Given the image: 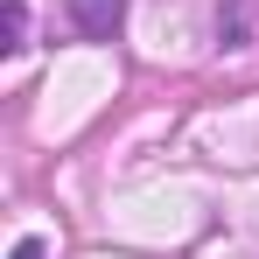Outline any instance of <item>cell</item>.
<instances>
[{
  "label": "cell",
  "instance_id": "obj_2",
  "mask_svg": "<svg viewBox=\"0 0 259 259\" xmlns=\"http://www.w3.org/2000/svg\"><path fill=\"white\" fill-rule=\"evenodd\" d=\"M21 35H28V7H21V0H7V7H0V49L14 56V49H21Z\"/></svg>",
  "mask_w": 259,
  "mask_h": 259
},
{
  "label": "cell",
  "instance_id": "obj_3",
  "mask_svg": "<svg viewBox=\"0 0 259 259\" xmlns=\"http://www.w3.org/2000/svg\"><path fill=\"white\" fill-rule=\"evenodd\" d=\"M14 259H42V245H35V238H21V245H14Z\"/></svg>",
  "mask_w": 259,
  "mask_h": 259
},
{
  "label": "cell",
  "instance_id": "obj_1",
  "mask_svg": "<svg viewBox=\"0 0 259 259\" xmlns=\"http://www.w3.org/2000/svg\"><path fill=\"white\" fill-rule=\"evenodd\" d=\"M70 21H77V35H91V42H112V28L126 21V0H70Z\"/></svg>",
  "mask_w": 259,
  "mask_h": 259
}]
</instances>
